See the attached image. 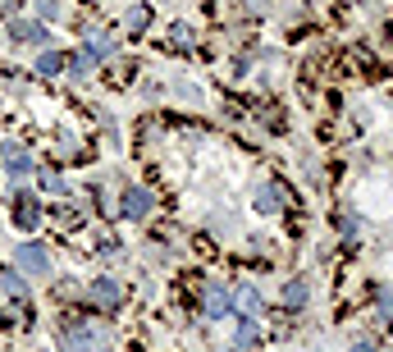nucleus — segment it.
Returning <instances> with one entry per match:
<instances>
[{
    "label": "nucleus",
    "mask_w": 393,
    "mask_h": 352,
    "mask_svg": "<svg viewBox=\"0 0 393 352\" xmlns=\"http://www.w3.org/2000/svg\"><path fill=\"white\" fill-rule=\"evenodd\" d=\"M14 265L28 270V275H51V247H42V242H19V247H14Z\"/></svg>",
    "instance_id": "1"
},
{
    "label": "nucleus",
    "mask_w": 393,
    "mask_h": 352,
    "mask_svg": "<svg viewBox=\"0 0 393 352\" xmlns=\"http://www.w3.org/2000/svg\"><path fill=\"white\" fill-rule=\"evenodd\" d=\"M0 165H5V174L23 178V174H33V156H28V146H23V142L5 137V142H0Z\"/></svg>",
    "instance_id": "2"
},
{
    "label": "nucleus",
    "mask_w": 393,
    "mask_h": 352,
    "mask_svg": "<svg viewBox=\"0 0 393 352\" xmlns=\"http://www.w3.org/2000/svg\"><path fill=\"white\" fill-rule=\"evenodd\" d=\"M10 206H14V224H19V229H37V220H42V206H37L33 192H14Z\"/></svg>",
    "instance_id": "3"
},
{
    "label": "nucleus",
    "mask_w": 393,
    "mask_h": 352,
    "mask_svg": "<svg viewBox=\"0 0 393 352\" xmlns=\"http://www.w3.org/2000/svg\"><path fill=\"white\" fill-rule=\"evenodd\" d=\"M119 284H115V279H92V284H87V302H92V307H101V311H115V307H119Z\"/></svg>",
    "instance_id": "4"
},
{
    "label": "nucleus",
    "mask_w": 393,
    "mask_h": 352,
    "mask_svg": "<svg viewBox=\"0 0 393 352\" xmlns=\"http://www.w3.org/2000/svg\"><path fill=\"white\" fill-rule=\"evenodd\" d=\"M119 210H124V220H147V215H151V192H147V187H128Z\"/></svg>",
    "instance_id": "5"
},
{
    "label": "nucleus",
    "mask_w": 393,
    "mask_h": 352,
    "mask_svg": "<svg viewBox=\"0 0 393 352\" xmlns=\"http://www.w3.org/2000/svg\"><path fill=\"white\" fill-rule=\"evenodd\" d=\"M10 42H33V46H42V42H46V28H42V23H33V19H14V23H10Z\"/></svg>",
    "instance_id": "6"
},
{
    "label": "nucleus",
    "mask_w": 393,
    "mask_h": 352,
    "mask_svg": "<svg viewBox=\"0 0 393 352\" xmlns=\"http://www.w3.org/2000/svg\"><path fill=\"white\" fill-rule=\"evenodd\" d=\"M101 334L97 330H65V352H97Z\"/></svg>",
    "instance_id": "7"
},
{
    "label": "nucleus",
    "mask_w": 393,
    "mask_h": 352,
    "mask_svg": "<svg viewBox=\"0 0 393 352\" xmlns=\"http://www.w3.org/2000/svg\"><path fill=\"white\" fill-rule=\"evenodd\" d=\"M229 302H233V297L224 293V288H219V284H210V288H206V316H210V320L229 316Z\"/></svg>",
    "instance_id": "8"
},
{
    "label": "nucleus",
    "mask_w": 393,
    "mask_h": 352,
    "mask_svg": "<svg viewBox=\"0 0 393 352\" xmlns=\"http://www.w3.org/2000/svg\"><path fill=\"white\" fill-rule=\"evenodd\" d=\"M60 69H65V56H60V51H42V56H37V74H60Z\"/></svg>",
    "instance_id": "9"
},
{
    "label": "nucleus",
    "mask_w": 393,
    "mask_h": 352,
    "mask_svg": "<svg viewBox=\"0 0 393 352\" xmlns=\"http://www.w3.org/2000/svg\"><path fill=\"white\" fill-rule=\"evenodd\" d=\"M302 302H306V284H302V279H293V284L284 288V307L288 311H302Z\"/></svg>",
    "instance_id": "10"
},
{
    "label": "nucleus",
    "mask_w": 393,
    "mask_h": 352,
    "mask_svg": "<svg viewBox=\"0 0 393 352\" xmlns=\"http://www.w3.org/2000/svg\"><path fill=\"white\" fill-rule=\"evenodd\" d=\"M256 339H261V334H256V325H251V320H238V334H233V348H256Z\"/></svg>",
    "instance_id": "11"
},
{
    "label": "nucleus",
    "mask_w": 393,
    "mask_h": 352,
    "mask_svg": "<svg viewBox=\"0 0 393 352\" xmlns=\"http://www.w3.org/2000/svg\"><path fill=\"white\" fill-rule=\"evenodd\" d=\"M238 302H242V311H247V316H256V311L265 307V302H261V293H256L251 284H242V288H238Z\"/></svg>",
    "instance_id": "12"
},
{
    "label": "nucleus",
    "mask_w": 393,
    "mask_h": 352,
    "mask_svg": "<svg viewBox=\"0 0 393 352\" xmlns=\"http://www.w3.org/2000/svg\"><path fill=\"white\" fill-rule=\"evenodd\" d=\"M124 23H128V33H142L147 23H151V10H147V5H133V10H128V19H124Z\"/></svg>",
    "instance_id": "13"
},
{
    "label": "nucleus",
    "mask_w": 393,
    "mask_h": 352,
    "mask_svg": "<svg viewBox=\"0 0 393 352\" xmlns=\"http://www.w3.org/2000/svg\"><path fill=\"white\" fill-rule=\"evenodd\" d=\"M0 284L10 288L14 297H28V284H23V275H14V270H5V279H0Z\"/></svg>",
    "instance_id": "14"
},
{
    "label": "nucleus",
    "mask_w": 393,
    "mask_h": 352,
    "mask_svg": "<svg viewBox=\"0 0 393 352\" xmlns=\"http://www.w3.org/2000/svg\"><path fill=\"white\" fill-rule=\"evenodd\" d=\"M33 5H37L42 19H55V14H60V0H33Z\"/></svg>",
    "instance_id": "15"
},
{
    "label": "nucleus",
    "mask_w": 393,
    "mask_h": 352,
    "mask_svg": "<svg viewBox=\"0 0 393 352\" xmlns=\"http://www.w3.org/2000/svg\"><path fill=\"white\" fill-rule=\"evenodd\" d=\"M174 42H178V46L192 42V28H187V23H178V28H174Z\"/></svg>",
    "instance_id": "16"
},
{
    "label": "nucleus",
    "mask_w": 393,
    "mask_h": 352,
    "mask_svg": "<svg viewBox=\"0 0 393 352\" xmlns=\"http://www.w3.org/2000/svg\"><path fill=\"white\" fill-rule=\"evenodd\" d=\"M256 206H261V210H274V206H279V197H274L270 187H265V192H261V201H256Z\"/></svg>",
    "instance_id": "17"
}]
</instances>
